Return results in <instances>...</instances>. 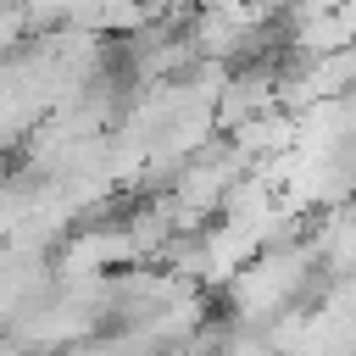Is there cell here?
Returning <instances> with one entry per match:
<instances>
[{"label": "cell", "mask_w": 356, "mask_h": 356, "mask_svg": "<svg viewBox=\"0 0 356 356\" xmlns=\"http://www.w3.org/2000/svg\"><path fill=\"white\" fill-rule=\"evenodd\" d=\"M217 356H278V350L267 345V334H261V339H250V334H245V339H228Z\"/></svg>", "instance_id": "2"}, {"label": "cell", "mask_w": 356, "mask_h": 356, "mask_svg": "<svg viewBox=\"0 0 356 356\" xmlns=\"http://www.w3.org/2000/svg\"><path fill=\"white\" fill-rule=\"evenodd\" d=\"M312 261H317V245H300V239H278L267 245L261 256H250L234 284H228V300H234V317L239 323H273L284 306L300 300L306 278H312Z\"/></svg>", "instance_id": "1"}]
</instances>
